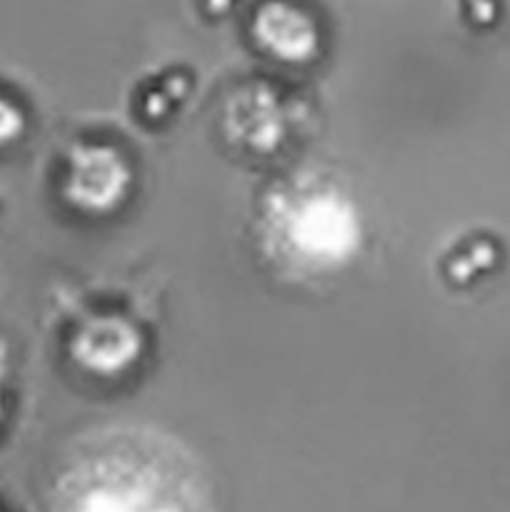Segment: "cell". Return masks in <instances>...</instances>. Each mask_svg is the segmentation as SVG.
<instances>
[{
  "label": "cell",
  "mask_w": 510,
  "mask_h": 512,
  "mask_svg": "<svg viewBox=\"0 0 510 512\" xmlns=\"http://www.w3.org/2000/svg\"><path fill=\"white\" fill-rule=\"evenodd\" d=\"M13 128H15V110L10 108L8 103L0 100V143L10 138Z\"/></svg>",
  "instance_id": "cell-1"
}]
</instances>
